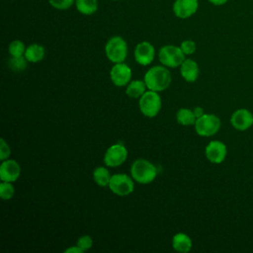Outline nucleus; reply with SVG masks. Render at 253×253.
Instances as JSON below:
<instances>
[{
	"label": "nucleus",
	"mask_w": 253,
	"mask_h": 253,
	"mask_svg": "<svg viewBox=\"0 0 253 253\" xmlns=\"http://www.w3.org/2000/svg\"><path fill=\"white\" fill-rule=\"evenodd\" d=\"M144 82L148 90L161 92L166 90L171 84V73L166 66L156 65L146 71Z\"/></svg>",
	"instance_id": "f257e3e1"
},
{
	"label": "nucleus",
	"mask_w": 253,
	"mask_h": 253,
	"mask_svg": "<svg viewBox=\"0 0 253 253\" xmlns=\"http://www.w3.org/2000/svg\"><path fill=\"white\" fill-rule=\"evenodd\" d=\"M132 179L139 184H149L154 181L157 176L156 167L146 159H136L130 167Z\"/></svg>",
	"instance_id": "f03ea898"
},
{
	"label": "nucleus",
	"mask_w": 253,
	"mask_h": 253,
	"mask_svg": "<svg viewBox=\"0 0 253 253\" xmlns=\"http://www.w3.org/2000/svg\"><path fill=\"white\" fill-rule=\"evenodd\" d=\"M105 52L110 61L114 63L124 62L127 55L126 42L120 36H114L108 40Z\"/></svg>",
	"instance_id": "7ed1b4c3"
},
{
	"label": "nucleus",
	"mask_w": 253,
	"mask_h": 253,
	"mask_svg": "<svg viewBox=\"0 0 253 253\" xmlns=\"http://www.w3.org/2000/svg\"><path fill=\"white\" fill-rule=\"evenodd\" d=\"M158 58L160 63L166 67H179L183 63L185 58V53L182 51L180 46L167 44L162 46L158 52Z\"/></svg>",
	"instance_id": "20e7f679"
},
{
	"label": "nucleus",
	"mask_w": 253,
	"mask_h": 253,
	"mask_svg": "<svg viewBox=\"0 0 253 253\" xmlns=\"http://www.w3.org/2000/svg\"><path fill=\"white\" fill-rule=\"evenodd\" d=\"M138 106L142 115L147 118H154L161 110L162 101L158 92L148 90L139 98Z\"/></svg>",
	"instance_id": "39448f33"
},
{
	"label": "nucleus",
	"mask_w": 253,
	"mask_h": 253,
	"mask_svg": "<svg viewBox=\"0 0 253 253\" xmlns=\"http://www.w3.org/2000/svg\"><path fill=\"white\" fill-rule=\"evenodd\" d=\"M195 130L201 136H212L220 128L221 123L217 116L213 114H204L197 119L195 123Z\"/></svg>",
	"instance_id": "423d86ee"
},
{
	"label": "nucleus",
	"mask_w": 253,
	"mask_h": 253,
	"mask_svg": "<svg viewBox=\"0 0 253 253\" xmlns=\"http://www.w3.org/2000/svg\"><path fill=\"white\" fill-rule=\"evenodd\" d=\"M132 177L130 178L126 174L120 173V174H114L111 177L109 188L110 190L121 197L127 196L131 194L134 190V183H133Z\"/></svg>",
	"instance_id": "0eeeda50"
},
{
	"label": "nucleus",
	"mask_w": 253,
	"mask_h": 253,
	"mask_svg": "<svg viewBox=\"0 0 253 253\" xmlns=\"http://www.w3.org/2000/svg\"><path fill=\"white\" fill-rule=\"evenodd\" d=\"M127 158V149L122 143L111 145L105 152L104 163L109 167H118Z\"/></svg>",
	"instance_id": "6e6552de"
},
{
	"label": "nucleus",
	"mask_w": 253,
	"mask_h": 253,
	"mask_svg": "<svg viewBox=\"0 0 253 253\" xmlns=\"http://www.w3.org/2000/svg\"><path fill=\"white\" fill-rule=\"evenodd\" d=\"M110 77L114 85L118 87L126 86L131 79V69L124 62L115 63L111 68Z\"/></svg>",
	"instance_id": "1a4fd4ad"
},
{
	"label": "nucleus",
	"mask_w": 253,
	"mask_h": 253,
	"mask_svg": "<svg viewBox=\"0 0 253 253\" xmlns=\"http://www.w3.org/2000/svg\"><path fill=\"white\" fill-rule=\"evenodd\" d=\"M205 154L207 159L210 162L214 164H219L224 161L227 154V148L222 141L211 140L206 146Z\"/></svg>",
	"instance_id": "9d476101"
},
{
	"label": "nucleus",
	"mask_w": 253,
	"mask_h": 253,
	"mask_svg": "<svg viewBox=\"0 0 253 253\" xmlns=\"http://www.w3.org/2000/svg\"><path fill=\"white\" fill-rule=\"evenodd\" d=\"M230 124L237 130H246L253 125V115L247 109H238L231 115Z\"/></svg>",
	"instance_id": "9b49d317"
},
{
	"label": "nucleus",
	"mask_w": 253,
	"mask_h": 253,
	"mask_svg": "<svg viewBox=\"0 0 253 253\" xmlns=\"http://www.w3.org/2000/svg\"><path fill=\"white\" fill-rule=\"evenodd\" d=\"M154 55V46L149 42H141L134 48V59L142 66L149 65L153 61Z\"/></svg>",
	"instance_id": "f8f14e48"
},
{
	"label": "nucleus",
	"mask_w": 253,
	"mask_h": 253,
	"mask_svg": "<svg viewBox=\"0 0 253 253\" xmlns=\"http://www.w3.org/2000/svg\"><path fill=\"white\" fill-rule=\"evenodd\" d=\"M21 174V167L16 160L6 159L0 165V179L6 182H15Z\"/></svg>",
	"instance_id": "ddd939ff"
},
{
	"label": "nucleus",
	"mask_w": 253,
	"mask_h": 253,
	"mask_svg": "<svg viewBox=\"0 0 253 253\" xmlns=\"http://www.w3.org/2000/svg\"><path fill=\"white\" fill-rule=\"evenodd\" d=\"M198 7V0H175L173 12L178 18L187 19L197 12Z\"/></svg>",
	"instance_id": "4468645a"
},
{
	"label": "nucleus",
	"mask_w": 253,
	"mask_h": 253,
	"mask_svg": "<svg viewBox=\"0 0 253 253\" xmlns=\"http://www.w3.org/2000/svg\"><path fill=\"white\" fill-rule=\"evenodd\" d=\"M180 73L181 76L187 81V82H195L198 77H199V73H200V68L198 63L191 59H185L183 61V63L180 66Z\"/></svg>",
	"instance_id": "2eb2a0df"
},
{
	"label": "nucleus",
	"mask_w": 253,
	"mask_h": 253,
	"mask_svg": "<svg viewBox=\"0 0 253 253\" xmlns=\"http://www.w3.org/2000/svg\"><path fill=\"white\" fill-rule=\"evenodd\" d=\"M192 239L186 233L179 232L172 238V247L178 252L187 253L192 249Z\"/></svg>",
	"instance_id": "dca6fc26"
},
{
	"label": "nucleus",
	"mask_w": 253,
	"mask_h": 253,
	"mask_svg": "<svg viewBox=\"0 0 253 253\" xmlns=\"http://www.w3.org/2000/svg\"><path fill=\"white\" fill-rule=\"evenodd\" d=\"M44 54H45V50L42 45L38 43H32L26 48L24 55L29 62L36 63L42 60L44 57Z\"/></svg>",
	"instance_id": "f3484780"
},
{
	"label": "nucleus",
	"mask_w": 253,
	"mask_h": 253,
	"mask_svg": "<svg viewBox=\"0 0 253 253\" xmlns=\"http://www.w3.org/2000/svg\"><path fill=\"white\" fill-rule=\"evenodd\" d=\"M146 88L147 87L144 80H132L127 84L126 94L133 99L140 98L145 93Z\"/></svg>",
	"instance_id": "a211bd4d"
},
{
	"label": "nucleus",
	"mask_w": 253,
	"mask_h": 253,
	"mask_svg": "<svg viewBox=\"0 0 253 253\" xmlns=\"http://www.w3.org/2000/svg\"><path fill=\"white\" fill-rule=\"evenodd\" d=\"M111 177L109 170L104 166H99L93 171V180L101 187H109Z\"/></svg>",
	"instance_id": "6ab92c4d"
},
{
	"label": "nucleus",
	"mask_w": 253,
	"mask_h": 253,
	"mask_svg": "<svg viewBox=\"0 0 253 253\" xmlns=\"http://www.w3.org/2000/svg\"><path fill=\"white\" fill-rule=\"evenodd\" d=\"M176 120H177L178 124L187 126L195 125L197 118L194 115L193 110H190L187 108H181L178 110V112L176 114Z\"/></svg>",
	"instance_id": "aec40b11"
},
{
	"label": "nucleus",
	"mask_w": 253,
	"mask_h": 253,
	"mask_svg": "<svg viewBox=\"0 0 253 253\" xmlns=\"http://www.w3.org/2000/svg\"><path fill=\"white\" fill-rule=\"evenodd\" d=\"M75 6L79 13L83 15H92L98 9L97 0H75Z\"/></svg>",
	"instance_id": "412c9836"
},
{
	"label": "nucleus",
	"mask_w": 253,
	"mask_h": 253,
	"mask_svg": "<svg viewBox=\"0 0 253 253\" xmlns=\"http://www.w3.org/2000/svg\"><path fill=\"white\" fill-rule=\"evenodd\" d=\"M27 58L25 55L23 56H12L9 60L10 68L15 72H22L27 68Z\"/></svg>",
	"instance_id": "4be33fe9"
},
{
	"label": "nucleus",
	"mask_w": 253,
	"mask_h": 253,
	"mask_svg": "<svg viewBox=\"0 0 253 253\" xmlns=\"http://www.w3.org/2000/svg\"><path fill=\"white\" fill-rule=\"evenodd\" d=\"M15 195V188L12 182L2 181L0 184V197L4 201L11 200Z\"/></svg>",
	"instance_id": "5701e85b"
},
{
	"label": "nucleus",
	"mask_w": 253,
	"mask_h": 253,
	"mask_svg": "<svg viewBox=\"0 0 253 253\" xmlns=\"http://www.w3.org/2000/svg\"><path fill=\"white\" fill-rule=\"evenodd\" d=\"M25 43L20 40H15L10 42L8 50L11 56H23L26 51Z\"/></svg>",
	"instance_id": "b1692460"
},
{
	"label": "nucleus",
	"mask_w": 253,
	"mask_h": 253,
	"mask_svg": "<svg viewBox=\"0 0 253 253\" xmlns=\"http://www.w3.org/2000/svg\"><path fill=\"white\" fill-rule=\"evenodd\" d=\"M180 47L182 49V51L185 53V55H190L193 54L196 51L197 45L196 42L192 40H185L181 42Z\"/></svg>",
	"instance_id": "393cba45"
},
{
	"label": "nucleus",
	"mask_w": 253,
	"mask_h": 253,
	"mask_svg": "<svg viewBox=\"0 0 253 253\" xmlns=\"http://www.w3.org/2000/svg\"><path fill=\"white\" fill-rule=\"evenodd\" d=\"M76 245H77L78 247H80V248L83 250V252H84V251H87V250H89V249L92 247V245H93V239L91 238L90 235H82L81 237H79V238L77 239Z\"/></svg>",
	"instance_id": "a878e982"
},
{
	"label": "nucleus",
	"mask_w": 253,
	"mask_h": 253,
	"mask_svg": "<svg viewBox=\"0 0 253 253\" xmlns=\"http://www.w3.org/2000/svg\"><path fill=\"white\" fill-rule=\"evenodd\" d=\"M48 3L55 9L65 10L72 6L75 0H47Z\"/></svg>",
	"instance_id": "bb28decb"
},
{
	"label": "nucleus",
	"mask_w": 253,
	"mask_h": 253,
	"mask_svg": "<svg viewBox=\"0 0 253 253\" xmlns=\"http://www.w3.org/2000/svg\"><path fill=\"white\" fill-rule=\"evenodd\" d=\"M11 154V149L4 138L0 139V160H6Z\"/></svg>",
	"instance_id": "cd10ccee"
},
{
	"label": "nucleus",
	"mask_w": 253,
	"mask_h": 253,
	"mask_svg": "<svg viewBox=\"0 0 253 253\" xmlns=\"http://www.w3.org/2000/svg\"><path fill=\"white\" fill-rule=\"evenodd\" d=\"M64 252L65 253H83V250L80 247H78L77 245H75V246L67 248Z\"/></svg>",
	"instance_id": "c85d7f7f"
},
{
	"label": "nucleus",
	"mask_w": 253,
	"mask_h": 253,
	"mask_svg": "<svg viewBox=\"0 0 253 253\" xmlns=\"http://www.w3.org/2000/svg\"><path fill=\"white\" fill-rule=\"evenodd\" d=\"M193 112H194V115L196 116L197 119H199L200 117H202L205 113H204V109L202 107H195L193 109Z\"/></svg>",
	"instance_id": "c756f323"
},
{
	"label": "nucleus",
	"mask_w": 253,
	"mask_h": 253,
	"mask_svg": "<svg viewBox=\"0 0 253 253\" xmlns=\"http://www.w3.org/2000/svg\"><path fill=\"white\" fill-rule=\"evenodd\" d=\"M228 0H209V2H211V4L215 5V6H221L224 5Z\"/></svg>",
	"instance_id": "7c9ffc66"
},
{
	"label": "nucleus",
	"mask_w": 253,
	"mask_h": 253,
	"mask_svg": "<svg viewBox=\"0 0 253 253\" xmlns=\"http://www.w3.org/2000/svg\"><path fill=\"white\" fill-rule=\"evenodd\" d=\"M114 1H117V0H114Z\"/></svg>",
	"instance_id": "2f4dec72"
}]
</instances>
